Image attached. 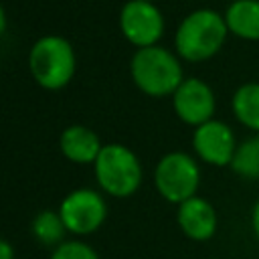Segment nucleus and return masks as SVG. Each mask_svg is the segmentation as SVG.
<instances>
[{
  "label": "nucleus",
  "instance_id": "6ab92c4d",
  "mask_svg": "<svg viewBox=\"0 0 259 259\" xmlns=\"http://www.w3.org/2000/svg\"><path fill=\"white\" fill-rule=\"evenodd\" d=\"M146 2H154V0H146Z\"/></svg>",
  "mask_w": 259,
  "mask_h": 259
},
{
  "label": "nucleus",
  "instance_id": "9b49d317",
  "mask_svg": "<svg viewBox=\"0 0 259 259\" xmlns=\"http://www.w3.org/2000/svg\"><path fill=\"white\" fill-rule=\"evenodd\" d=\"M103 144L97 136V132H93L87 125L81 123H73L67 125L61 136H59V150L61 154L75 164H93L101 152Z\"/></svg>",
  "mask_w": 259,
  "mask_h": 259
},
{
  "label": "nucleus",
  "instance_id": "f257e3e1",
  "mask_svg": "<svg viewBox=\"0 0 259 259\" xmlns=\"http://www.w3.org/2000/svg\"><path fill=\"white\" fill-rule=\"evenodd\" d=\"M227 34L225 14L212 8H196L180 20L174 34V49L182 61L202 63L223 49Z\"/></svg>",
  "mask_w": 259,
  "mask_h": 259
},
{
  "label": "nucleus",
  "instance_id": "423d86ee",
  "mask_svg": "<svg viewBox=\"0 0 259 259\" xmlns=\"http://www.w3.org/2000/svg\"><path fill=\"white\" fill-rule=\"evenodd\" d=\"M59 214L73 235H91L107 219V202L101 192L93 188H75L59 204Z\"/></svg>",
  "mask_w": 259,
  "mask_h": 259
},
{
  "label": "nucleus",
  "instance_id": "dca6fc26",
  "mask_svg": "<svg viewBox=\"0 0 259 259\" xmlns=\"http://www.w3.org/2000/svg\"><path fill=\"white\" fill-rule=\"evenodd\" d=\"M49 259H99V255L89 243L81 239H69L57 245Z\"/></svg>",
  "mask_w": 259,
  "mask_h": 259
},
{
  "label": "nucleus",
  "instance_id": "6e6552de",
  "mask_svg": "<svg viewBox=\"0 0 259 259\" xmlns=\"http://www.w3.org/2000/svg\"><path fill=\"white\" fill-rule=\"evenodd\" d=\"M172 107L180 121L198 127L204 121L212 119L217 109V97L206 81L198 77H186L172 95Z\"/></svg>",
  "mask_w": 259,
  "mask_h": 259
},
{
  "label": "nucleus",
  "instance_id": "f8f14e48",
  "mask_svg": "<svg viewBox=\"0 0 259 259\" xmlns=\"http://www.w3.org/2000/svg\"><path fill=\"white\" fill-rule=\"evenodd\" d=\"M223 14L231 34L243 40H259V0H233Z\"/></svg>",
  "mask_w": 259,
  "mask_h": 259
},
{
  "label": "nucleus",
  "instance_id": "39448f33",
  "mask_svg": "<svg viewBox=\"0 0 259 259\" xmlns=\"http://www.w3.org/2000/svg\"><path fill=\"white\" fill-rule=\"evenodd\" d=\"M200 186V168L192 154L168 152L154 168V188L156 192L172 204H180L192 196Z\"/></svg>",
  "mask_w": 259,
  "mask_h": 259
},
{
  "label": "nucleus",
  "instance_id": "9d476101",
  "mask_svg": "<svg viewBox=\"0 0 259 259\" xmlns=\"http://www.w3.org/2000/svg\"><path fill=\"white\" fill-rule=\"evenodd\" d=\"M176 223L178 229L192 241H208L217 233V210L214 206L202 198V196H192L184 202L178 204L176 208Z\"/></svg>",
  "mask_w": 259,
  "mask_h": 259
},
{
  "label": "nucleus",
  "instance_id": "f03ea898",
  "mask_svg": "<svg viewBox=\"0 0 259 259\" xmlns=\"http://www.w3.org/2000/svg\"><path fill=\"white\" fill-rule=\"evenodd\" d=\"M130 75L134 85L150 97H172L186 79L180 57L160 45L138 49L130 61Z\"/></svg>",
  "mask_w": 259,
  "mask_h": 259
},
{
  "label": "nucleus",
  "instance_id": "a211bd4d",
  "mask_svg": "<svg viewBox=\"0 0 259 259\" xmlns=\"http://www.w3.org/2000/svg\"><path fill=\"white\" fill-rule=\"evenodd\" d=\"M0 259H14V249L8 241L0 243Z\"/></svg>",
  "mask_w": 259,
  "mask_h": 259
},
{
  "label": "nucleus",
  "instance_id": "0eeeda50",
  "mask_svg": "<svg viewBox=\"0 0 259 259\" xmlns=\"http://www.w3.org/2000/svg\"><path fill=\"white\" fill-rule=\"evenodd\" d=\"M119 30L138 49L154 47L164 34V16L154 2L127 0L119 10Z\"/></svg>",
  "mask_w": 259,
  "mask_h": 259
},
{
  "label": "nucleus",
  "instance_id": "1a4fd4ad",
  "mask_svg": "<svg viewBox=\"0 0 259 259\" xmlns=\"http://www.w3.org/2000/svg\"><path fill=\"white\" fill-rule=\"evenodd\" d=\"M237 146L239 144L235 140V132L231 130V125L214 117L194 127L192 132V150L196 158L217 168L231 166Z\"/></svg>",
  "mask_w": 259,
  "mask_h": 259
},
{
  "label": "nucleus",
  "instance_id": "2eb2a0df",
  "mask_svg": "<svg viewBox=\"0 0 259 259\" xmlns=\"http://www.w3.org/2000/svg\"><path fill=\"white\" fill-rule=\"evenodd\" d=\"M231 170L245 180H259V134L243 140L237 146Z\"/></svg>",
  "mask_w": 259,
  "mask_h": 259
},
{
  "label": "nucleus",
  "instance_id": "20e7f679",
  "mask_svg": "<svg viewBox=\"0 0 259 259\" xmlns=\"http://www.w3.org/2000/svg\"><path fill=\"white\" fill-rule=\"evenodd\" d=\"M93 174L97 186L113 198H127L136 194L144 180L140 158L123 144H103L97 160L93 162Z\"/></svg>",
  "mask_w": 259,
  "mask_h": 259
},
{
  "label": "nucleus",
  "instance_id": "4468645a",
  "mask_svg": "<svg viewBox=\"0 0 259 259\" xmlns=\"http://www.w3.org/2000/svg\"><path fill=\"white\" fill-rule=\"evenodd\" d=\"M30 233L38 243L47 247H57L65 241V233L69 231L59 210H40L30 223Z\"/></svg>",
  "mask_w": 259,
  "mask_h": 259
},
{
  "label": "nucleus",
  "instance_id": "f3484780",
  "mask_svg": "<svg viewBox=\"0 0 259 259\" xmlns=\"http://www.w3.org/2000/svg\"><path fill=\"white\" fill-rule=\"evenodd\" d=\"M251 229H253V235L259 243V198L255 200L253 204V210H251Z\"/></svg>",
  "mask_w": 259,
  "mask_h": 259
},
{
  "label": "nucleus",
  "instance_id": "7ed1b4c3",
  "mask_svg": "<svg viewBox=\"0 0 259 259\" xmlns=\"http://www.w3.org/2000/svg\"><path fill=\"white\" fill-rule=\"evenodd\" d=\"M77 57L73 45L61 34L36 38L28 51V71L36 85L49 91L67 87L75 75Z\"/></svg>",
  "mask_w": 259,
  "mask_h": 259
},
{
  "label": "nucleus",
  "instance_id": "ddd939ff",
  "mask_svg": "<svg viewBox=\"0 0 259 259\" xmlns=\"http://www.w3.org/2000/svg\"><path fill=\"white\" fill-rule=\"evenodd\" d=\"M231 107L239 123L259 134V83L257 81L239 85L231 97Z\"/></svg>",
  "mask_w": 259,
  "mask_h": 259
}]
</instances>
